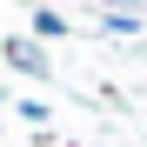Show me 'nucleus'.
I'll use <instances>...</instances> for the list:
<instances>
[{"instance_id":"nucleus-1","label":"nucleus","mask_w":147,"mask_h":147,"mask_svg":"<svg viewBox=\"0 0 147 147\" xmlns=\"http://www.w3.org/2000/svg\"><path fill=\"white\" fill-rule=\"evenodd\" d=\"M7 67L13 74H27V80H47V54H40V40H27V34H7Z\"/></svg>"},{"instance_id":"nucleus-2","label":"nucleus","mask_w":147,"mask_h":147,"mask_svg":"<svg viewBox=\"0 0 147 147\" xmlns=\"http://www.w3.org/2000/svg\"><path fill=\"white\" fill-rule=\"evenodd\" d=\"M34 34H40V40H60V34H67V20H60L54 7H40V13H34Z\"/></svg>"},{"instance_id":"nucleus-3","label":"nucleus","mask_w":147,"mask_h":147,"mask_svg":"<svg viewBox=\"0 0 147 147\" xmlns=\"http://www.w3.org/2000/svg\"><path fill=\"white\" fill-rule=\"evenodd\" d=\"M107 34H140V13H127V7H107Z\"/></svg>"},{"instance_id":"nucleus-4","label":"nucleus","mask_w":147,"mask_h":147,"mask_svg":"<svg viewBox=\"0 0 147 147\" xmlns=\"http://www.w3.org/2000/svg\"><path fill=\"white\" fill-rule=\"evenodd\" d=\"M0 94H7V87H0Z\"/></svg>"}]
</instances>
